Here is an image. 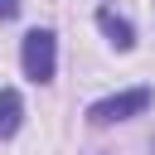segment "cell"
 Listing matches in <instances>:
<instances>
[{
  "instance_id": "6da1fadb",
  "label": "cell",
  "mask_w": 155,
  "mask_h": 155,
  "mask_svg": "<svg viewBox=\"0 0 155 155\" xmlns=\"http://www.w3.org/2000/svg\"><path fill=\"white\" fill-rule=\"evenodd\" d=\"M19 63H24V78L29 82H53V73H58V34L53 29H29L24 39H19Z\"/></svg>"
},
{
  "instance_id": "7a4b0ae2",
  "label": "cell",
  "mask_w": 155,
  "mask_h": 155,
  "mask_svg": "<svg viewBox=\"0 0 155 155\" xmlns=\"http://www.w3.org/2000/svg\"><path fill=\"white\" fill-rule=\"evenodd\" d=\"M155 102L150 87H126V92H111V97H97L87 107V121L92 126H116V121H131V116H145Z\"/></svg>"
},
{
  "instance_id": "3957f363",
  "label": "cell",
  "mask_w": 155,
  "mask_h": 155,
  "mask_svg": "<svg viewBox=\"0 0 155 155\" xmlns=\"http://www.w3.org/2000/svg\"><path fill=\"white\" fill-rule=\"evenodd\" d=\"M97 29L107 34V44H111L116 53H131V48H136V24H131L126 15H116L111 5H102V10H97Z\"/></svg>"
},
{
  "instance_id": "277c9868",
  "label": "cell",
  "mask_w": 155,
  "mask_h": 155,
  "mask_svg": "<svg viewBox=\"0 0 155 155\" xmlns=\"http://www.w3.org/2000/svg\"><path fill=\"white\" fill-rule=\"evenodd\" d=\"M24 126V97L15 87H0V140H10Z\"/></svg>"
},
{
  "instance_id": "5b68a950",
  "label": "cell",
  "mask_w": 155,
  "mask_h": 155,
  "mask_svg": "<svg viewBox=\"0 0 155 155\" xmlns=\"http://www.w3.org/2000/svg\"><path fill=\"white\" fill-rule=\"evenodd\" d=\"M19 5H24V0H0V19H15V15H19Z\"/></svg>"
}]
</instances>
